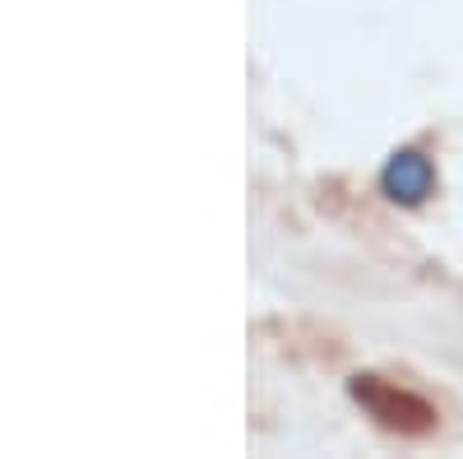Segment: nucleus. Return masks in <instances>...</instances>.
Instances as JSON below:
<instances>
[{
	"label": "nucleus",
	"mask_w": 463,
	"mask_h": 459,
	"mask_svg": "<svg viewBox=\"0 0 463 459\" xmlns=\"http://www.w3.org/2000/svg\"><path fill=\"white\" fill-rule=\"evenodd\" d=\"M353 399L390 432L421 436V432L436 427V408L421 395H412V390H399L394 380H384V376H357L353 380Z\"/></svg>",
	"instance_id": "f257e3e1"
},
{
	"label": "nucleus",
	"mask_w": 463,
	"mask_h": 459,
	"mask_svg": "<svg viewBox=\"0 0 463 459\" xmlns=\"http://www.w3.org/2000/svg\"><path fill=\"white\" fill-rule=\"evenodd\" d=\"M380 186H384V196H390L394 205H421L431 196V186H436V172H431V163L421 158V153H394L390 167H384V177H380Z\"/></svg>",
	"instance_id": "f03ea898"
}]
</instances>
